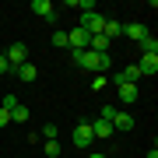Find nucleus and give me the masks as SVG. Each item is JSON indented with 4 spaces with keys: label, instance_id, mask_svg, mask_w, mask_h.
Returning a JSON list of instances; mask_svg holds the SVG:
<instances>
[{
    "label": "nucleus",
    "instance_id": "obj_24",
    "mask_svg": "<svg viewBox=\"0 0 158 158\" xmlns=\"http://www.w3.org/2000/svg\"><path fill=\"white\" fill-rule=\"evenodd\" d=\"M11 67H7V60H4V53H0V74H7Z\"/></svg>",
    "mask_w": 158,
    "mask_h": 158
},
{
    "label": "nucleus",
    "instance_id": "obj_5",
    "mask_svg": "<svg viewBox=\"0 0 158 158\" xmlns=\"http://www.w3.org/2000/svg\"><path fill=\"white\" fill-rule=\"evenodd\" d=\"M32 11L42 18V21H56V4L53 0H32Z\"/></svg>",
    "mask_w": 158,
    "mask_h": 158
},
{
    "label": "nucleus",
    "instance_id": "obj_17",
    "mask_svg": "<svg viewBox=\"0 0 158 158\" xmlns=\"http://www.w3.org/2000/svg\"><path fill=\"white\" fill-rule=\"evenodd\" d=\"M141 49H144V53H158V39H155L151 32H148L144 39H141Z\"/></svg>",
    "mask_w": 158,
    "mask_h": 158
},
{
    "label": "nucleus",
    "instance_id": "obj_10",
    "mask_svg": "<svg viewBox=\"0 0 158 158\" xmlns=\"http://www.w3.org/2000/svg\"><path fill=\"white\" fill-rule=\"evenodd\" d=\"M14 74H18V77L25 81V85H32V81L39 77V67H35V63L28 60V63H21V67H14Z\"/></svg>",
    "mask_w": 158,
    "mask_h": 158
},
{
    "label": "nucleus",
    "instance_id": "obj_25",
    "mask_svg": "<svg viewBox=\"0 0 158 158\" xmlns=\"http://www.w3.org/2000/svg\"><path fill=\"white\" fill-rule=\"evenodd\" d=\"M88 158H106V155H102V151H91V155H88Z\"/></svg>",
    "mask_w": 158,
    "mask_h": 158
},
{
    "label": "nucleus",
    "instance_id": "obj_7",
    "mask_svg": "<svg viewBox=\"0 0 158 158\" xmlns=\"http://www.w3.org/2000/svg\"><path fill=\"white\" fill-rule=\"evenodd\" d=\"M134 127H137V119L130 116V113H123V109H116V116H113V130H123V134H127V130H134Z\"/></svg>",
    "mask_w": 158,
    "mask_h": 158
},
{
    "label": "nucleus",
    "instance_id": "obj_19",
    "mask_svg": "<svg viewBox=\"0 0 158 158\" xmlns=\"http://www.w3.org/2000/svg\"><path fill=\"white\" fill-rule=\"evenodd\" d=\"M42 137H46V141H56V137H60V127L56 123H46L42 127Z\"/></svg>",
    "mask_w": 158,
    "mask_h": 158
},
{
    "label": "nucleus",
    "instance_id": "obj_12",
    "mask_svg": "<svg viewBox=\"0 0 158 158\" xmlns=\"http://www.w3.org/2000/svg\"><path fill=\"white\" fill-rule=\"evenodd\" d=\"M123 35H127V39H134V42H141L144 39V35H148V28H144V25H123Z\"/></svg>",
    "mask_w": 158,
    "mask_h": 158
},
{
    "label": "nucleus",
    "instance_id": "obj_22",
    "mask_svg": "<svg viewBox=\"0 0 158 158\" xmlns=\"http://www.w3.org/2000/svg\"><path fill=\"white\" fill-rule=\"evenodd\" d=\"M113 116H116V106H106V109H102V116H98V119H106V123H113Z\"/></svg>",
    "mask_w": 158,
    "mask_h": 158
},
{
    "label": "nucleus",
    "instance_id": "obj_9",
    "mask_svg": "<svg viewBox=\"0 0 158 158\" xmlns=\"http://www.w3.org/2000/svg\"><path fill=\"white\" fill-rule=\"evenodd\" d=\"M91 134H95V141H109L116 130H113V123H106V119H95V123H91Z\"/></svg>",
    "mask_w": 158,
    "mask_h": 158
},
{
    "label": "nucleus",
    "instance_id": "obj_3",
    "mask_svg": "<svg viewBox=\"0 0 158 158\" xmlns=\"http://www.w3.org/2000/svg\"><path fill=\"white\" fill-rule=\"evenodd\" d=\"M102 25H106V18H102L98 11H88V14H81V25H77V28H85L88 35H102Z\"/></svg>",
    "mask_w": 158,
    "mask_h": 158
},
{
    "label": "nucleus",
    "instance_id": "obj_14",
    "mask_svg": "<svg viewBox=\"0 0 158 158\" xmlns=\"http://www.w3.org/2000/svg\"><path fill=\"white\" fill-rule=\"evenodd\" d=\"M88 49L91 53H109V39H106V35H91V39H88Z\"/></svg>",
    "mask_w": 158,
    "mask_h": 158
},
{
    "label": "nucleus",
    "instance_id": "obj_11",
    "mask_svg": "<svg viewBox=\"0 0 158 158\" xmlns=\"http://www.w3.org/2000/svg\"><path fill=\"white\" fill-rule=\"evenodd\" d=\"M116 91H119V102H123V106H130V102H137V98H141L137 85H116Z\"/></svg>",
    "mask_w": 158,
    "mask_h": 158
},
{
    "label": "nucleus",
    "instance_id": "obj_8",
    "mask_svg": "<svg viewBox=\"0 0 158 158\" xmlns=\"http://www.w3.org/2000/svg\"><path fill=\"white\" fill-rule=\"evenodd\" d=\"M113 81H116V85H137V81H141V70H137V63H134V67H123Z\"/></svg>",
    "mask_w": 158,
    "mask_h": 158
},
{
    "label": "nucleus",
    "instance_id": "obj_13",
    "mask_svg": "<svg viewBox=\"0 0 158 158\" xmlns=\"http://www.w3.org/2000/svg\"><path fill=\"white\" fill-rule=\"evenodd\" d=\"M102 35L113 42V39H119V35H123V25H119V21H106V25H102Z\"/></svg>",
    "mask_w": 158,
    "mask_h": 158
},
{
    "label": "nucleus",
    "instance_id": "obj_16",
    "mask_svg": "<svg viewBox=\"0 0 158 158\" xmlns=\"http://www.w3.org/2000/svg\"><path fill=\"white\" fill-rule=\"evenodd\" d=\"M53 46H56V49H70V42H67V32H63V28H56V32H53V39H49Z\"/></svg>",
    "mask_w": 158,
    "mask_h": 158
},
{
    "label": "nucleus",
    "instance_id": "obj_23",
    "mask_svg": "<svg viewBox=\"0 0 158 158\" xmlns=\"http://www.w3.org/2000/svg\"><path fill=\"white\" fill-rule=\"evenodd\" d=\"M7 123H11V116H7L4 109H0V127H7Z\"/></svg>",
    "mask_w": 158,
    "mask_h": 158
},
{
    "label": "nucleus",
    "instance_id": "obj_15",
    "mask_svg": "<svg viewBox=\"0 0 158 158\" xmlns=\"http://www.w3.org/2000/svg\"><path fill=\"white\" fill-rule=\"evenodd\" d=\"M7 116H11V123H25V119H28V109H25L21 102H18V106H14V109H11Z\"/></svg>",
    "mask_w": 158,
    "mask_h": 158
},
{
    "label": "nucleus",
    "instance_id": "obj_1",
    "mask_svg": "<svg viewBox=\"0 0 158 158\" xmlns=\"http://www.w3.org/2000/svg\"><path fill=\"white\" fill-rule=\"evenodd\" d=\"M4 60H7V67H21V63H28V46L25 42H11L7 46V53H4Z\"/></svg>",
    "mask_w": 158,
    "mask_h": 158
},
{
    "label": "nucleus",
    "instance_id": "obj_21",
    "mask_svg": "<svg viewBox=\"0 0 158 158\" xmlns=\"http://www.w3.org/2000/svg\"><path fill=\"white\" fill-rule=\"evenodd\" d=\"M14 106H18V95H4V106H0V109H4V113H11Z\"/></svg>",
    "mask_w": 158,
    "mask_h": 158
},
{
    "label": "nucleus",
    "instance_id": "obj_20",
    "mask_svg": "<svg viewBox=\"0 0 158 158\" xmlns=\"http://www.w3.org/2000/svg\"><path fill=\"white\" fill-rule=\"evenodd\" d=\"M106 85H109V77H106V74H95V81H91V88H95V91H102Z\"/></svg>",
    "mask_w": 158,
    "mask_h": 158
},
{
    "label": "nucleus",
    "instance_id": "obj_2",
    "mask_svg": "<svg viewBox=\"0 0 158 158\" xmlns=\"http://www.w3.org/2000/svg\"><path fill=\"white\" fill-rule=\"evenodd\" d=\"M70 141L77 144V148H91V144H95V134H91V119H81V123L74 127Z\"/></svg>",
    "mask_w": 158,
    "mask_h": 158
},
{
    "label": "nucleus",
    "instance_id": "obj_18",
    "mask_svg": "<svg viewBox=\"0 0 158 158\" xmlns=\"http://www.w3.org/2000/svg\"><path fill=\"white\" fill-rule=\"evenodd\" d=\"M42 151L49 155V158H60V155H63V148H60V141H46V148H42Z\"/></svg>",
    "mask_w": 158,
    "mask_h": 158
},
{
    "label": "nucleus",
    "instance_id": "obj_4",
    "mask_svg": "<svg viewBox=\"0 0 158 158\" xmlns=\"http://www.w3.org/2000/svg\"><path fill=\"white\" fill-rule=\"evenodd\" d=\"M137 70H141V77H155L158 74V53H144L137 60Z\"/></svg>",
    "mask_w": 158,
    "mask_h": 158
},
{
    "label": "nucleus",
    "instance_id": "obj_6",
    "mask_svg": "<svg viewBox=\"0 0 158 158\" xmlns=\"http://www.w3.org/2000/svg\"><path fill=\"white\" fill-rule=\"evenodd\" d=\"M88 39H91V35H88L85 28H70V32H67L70 49H77V53H81V49H88Z\"/></svg>",
    "mask_w": 158,
    "mask_h": 158
}]
</instances>
